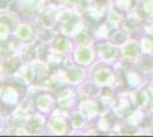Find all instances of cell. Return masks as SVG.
Returning <instances> with one entry per match:
<instances>
[{"label": "cell", "mask_w": 153, "mask_h": 137, "mask_svg": "<svg viewBox=\"0 0 153 137\" xmlns=\"http://www.w3.org/2000/svg\"><path fill=\"white\" fill-rule=\"evenodd\" d=\"M121 54L123 55V59H126L128 62L135 63L137 59H140V56L143 54L140 42H138L136 39H129L127 40L121 47Z\"/></svg>", "instance_id": "obj_1"}, {"label": "cell", "mask_w": 153, "mask_h": 137, "mask_svg": "<svg viewBox=\"0 0 153 137\" xmlns=\"http://www.w3.org/2000/svg\"><path fill=\"white\" fill-rule=\"evenodd\" d=\"M137 70L142 74H150L153 73V54L143 53L140 59L135 62Z\"/></svg>", "instance_id": "obj_2"}]
</instances>
